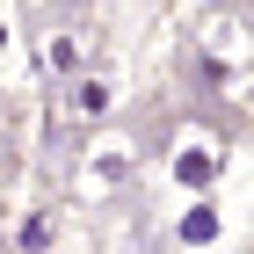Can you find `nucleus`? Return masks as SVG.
<instances>
[{
  "label": "nucleus",
  "mask_w": 254,
  "mask_h": 254,
  "mask_svg": "<svg viewBox=\"0 0 254 254\" xmlns=\"http://www.w3.org/2000/svg\"><path fill=\"white\" fill-rule=\"evenodd\" d=\"M189 73H196L203 95H240V80L254 87V37H247V22L211 7L189 29Z\"/></svg>",
  "instance_id": "nucleus-1"
},
{
  "label": "nucleus",
  "mask_w": 254,
  "mask_h": 254,
  "mask_svg": "<svg viewBox=\"0 0 254 254\" xmlns=\"http://www.w3.org/2000/svg\"><path fill=\"white\" fill-rule=\"evenodd\" d=\"M225 160H233L225 131H211V124H175V138H167V175H175V189H182V196L218 189Z\"/></svg>",
  "instance_id": "nucleus-2"
},
{
  "label": "nucleus",
  "mask_w": 254,
  "mask_h": 254,
  "mask_svg": "<svg viewBox=\"0 0 254 254\" xmlns=\"http://www.w3.org/2000/svg\"><path fill=\"white\" fill-rule=\"evenodd\" d=\"M131 175H138V145L124 131H95L80 145V160H73V189L80 196H117Z\"/></svg>",
  "instance_id": "nucleus-3"
},
{
  "label": "nucleus",
  "mask_w": 254,
  "mask_h": 254,
  "mask_svg": "<svg viewBox=\"0 0 254 254\" xmlns=\"http://www.w3.org/2000/svg\"><path fill=\"white\" fill-rule=\"evenodd\" d=\"M44 73L51 80L87 73V29H80V22H51V29H44Z\"/></svg>",
  "instance_id": "nucleus-4"
},
{
  "label": "nucleus",
  "mask_w": 254,
  "mask_h": 254,
  "mask_svg": "<svg viewBox=\"0 0 254 254\" xmlns=\"http://www.w3.org/2000/svg\"><path fill=\"white\" fill-rule=\"evenodd\" d=\"M109 102H117V95H109L102 73H73V80H65V117H102Z\"/></svg>",
  "instance_id": "nucleus-5"
},
{
  "label": "nucleus",
  "mask_w": 254,
  "mask_h": 254,
  "mask_svg": "<svg viewBox=\"0 0 254 254\" xmlns=\"http://www.w3.org/2000/svg\"><path fill=\"white\" fill-rule=\"evenodd\" d=\"M175 233H182V247H211V240H218V211H211V189H203V196L189 203V218H182Z\"/></svg>",
  "instance_id": "nucleus-6"
},
{
  "label": "nucleus",
  "mask_w": 254,
  "mask_h": 254,
  "mask_svg": "<svg viewBox=\"0 0 254 254\" xmlns=\"http://www.w3.org/2000/svg\"><path fill=\"white\" fill-rule=\"evenodd\" d=\"M51 240H59V218H51V211H29V218H22V225H15V247H22V254H37V247H51Z\"/></svg>",
  "instance_id": "nucleus-7"
}]
</instances>
